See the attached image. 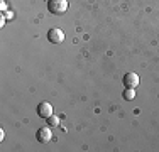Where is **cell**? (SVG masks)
I'll return each instance as SVG.
<instances>
[{
    "instance_id": "3957f363",
    "label": "cell",
    "mask_w": 159,
    "mask_h": 152,
    "mask_svg": "<svg viewBox=\"0 0 159 152\" xmlns=\"http://www.w3.org/2000/svg\"><path fill=\"white\" fill-rule=\"evenodd\" d=\"M48 39L51 41L52 44H61L63 41H64V32H63L61 29H58V27H52L48 32Z\"/></svg>"
},
{
    "instance_id": "7a4b0ae2",
    "label": "cell",
    "mask_w": 159,
    "mask_h": 152,
    "mask_svg": "<svg viewBox=\"0 0 159 152\" xmlns=\"http://www.w3.org/2000/svg\"><path fill=\"white\" fill-rule=\"evenodd\" d=\"M122 83L125 85V88H135V86L139 85V74H137V73H132V71H129V73L124 74Z\"/></svg>"
},
{
    "instance_id": "30bf717a",
    "label": "cell",
    "mask_w": 159,
    "mask_h": 152,
    "mask_svg": "<svg viewBox=\"0 0 159 152\" xmlns=\"http://www.w3.org/2000/svg\"><path fill=\"white\" fill-rule=\"evenodd\" d=\"M0 7H2V10L5 12V9H7V2H5V0H2V5H0Z\"/></svg>"
},
{
    "instance_id": "52a82bcc",
    "label": "cell",
    "mask_w": 159,
    "mask_h": 152,
    "mask_svg": "<svg viewBox=\"0 0 159 152\" xmlns=\"http://www.w3.org/2000/svg\"><path fill=\"white\" fill-rule=\"evenodd\" d=\"M48 120V125L49 127H58L59 125V117H56V115H51L49 118H46Z\"/></svg>"
},
{
    "instance_id": "ba28073f",
    "label": "cell",
    "mask_w": 159,
    "mask_h": 152,
    "mask_svg": "<svg viewBox=\"0 0 159 152\" xmlns=\"http://www.w3.org/2000/svg\"><path fill=\"white\" fill-rule=\"evenodd\" d=\"M3 17L5 19H14V12L12 10H7V12H3Z\"/></svg>"
},
{
    "instance_id": "6da1fadb",
    "label": "cell",
    "mask_w": 159,
    "mask_h": 152,
    "mask_svg": "<svg viewBox=\"0 0 159 152\" xmlns=\"http://www.w3.org/2000/svg\"><path fill=\"white\" fill-rule=\"evenodd\" d=\"M48 10L54 15H63L68 10V0H48Z\"/></svg>"
},
{
    "instance_id": "277c9868",
    "label": "cell",
    "mask_w": 159,
    "mask_h": 152,
    "mask_svg": "<svg viewBox=\"0 0 159 152\" xmlns=\"http://www.w3.org/2000/svg\"><path fill=\"white\" fill-rule=\"evenodd\" d=\"M37 115L41 118H49L52 115V105L48 103V101H43V103L37 105Z\"/></svg>"
},
{
    "instance_id": "5b68a950",
    "label": "cell",
    "mask_w": 159,
    "mask_h": 152,
    "mask_svg": "<svg viewBox=\"0 0 159 152\" xmlns=\"http://www.w3.org/2000/svg\"><path fill=\"white\" fill-rule=\"evenodd\" d=\"M36 137H37V140H39V142L46 144V142H49V140H51V137H52V132H51V128H48V127H43V128H39V130H37Z\"/></svg>"
},
{
    "instance_id": "8fae6325",
    "label": "cell",
    "mask_w": 159,
    "mask_h": 152,
    "mask_svg": "<svg viewBox=\"0 0 159 152\" xmlns=\"http://www.w3.org/2000/svg\"><path fill=\"white\" fill-rule=\"evenodd\" d=\"M3 137H5V132H3V130H0V140H3Z\"/></svg>"
},
{
    "instance_id": "8992f818",
    "label": "cell",
    "mask_w": 159,
    "mask_h": 152,
    "mask_svg": "<svg viewBox=\"0 0 159 152\" xmlns=\"http://www.w3.org/2000/svg\"><path fill=\"white\" fill-rule=\"evenodd\" d=\"M135 98V88H125V91H124V100L130 101Z\"/></svg>"
},
{
    "instance_id": "9c48e42d",
    "label": "cell",
    "mask_w": 159,
    "mask_h": 152,
    "mask_svg": "<svg viewBox=\"0 0 159 152\" xmlns=\"http://www.w3.org/2000/svg\"><path fill=\"white\" fill-rule=\"evenodd\" d=\"M3 25H5V17L2 15V17H0V27H3Z\"/></svg>"
}]
</instances>
